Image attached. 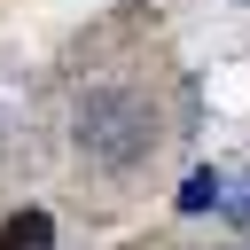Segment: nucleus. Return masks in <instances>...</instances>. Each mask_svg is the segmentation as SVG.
I'll list each match as a JSON object with an SVG mask.
<instances>
[{
	"instance_id": "1",
	"label": "nucleus",
	"mask_w": 250,
	"mask_h": 250,
	"mask_svg": "<svg viewBox=\"0 0 250 250\" xmlns=\"http://www.w3.org/2000/svg\"><path fill=\"white\" fill-rule=\"evenodd\" d=\"M148 125H156V117H148L141 94H86V102H78V148H86L94 164H109V172H133V164L156 148Z\"/></svg>"
},
{
	"instance_id": "2",
	"label": "nucleus",
	"mask_w": 250,
	"mask_h": 250,
	"mask_svg": "<svg viewBox=\"0 0 250 250\" xmlns=\"http://www.w3.org/2000/svg\"><path fill=\"white\" fill-rule=\"evenodd\" d=\"M0 250H55V219H47L39 203L8 211V219H0Z\"/></svg>"
},
{
	"instance_id": "3",
	"label": "nucleus",
	"mask_w": 250,
	"mask_h": 250,
	"mask_svg": "<svg viewBox=\"0 0 250 250\" xmlns=\"http://www.w3.org/2000/svg\"><path fill=\"white\" fill-rule=\"evenodd\" d=\"M211 203H219V172H195L180 188V211H211Z\"/></svg>"
}]
</instances>
